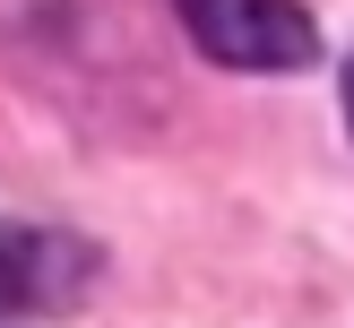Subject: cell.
<instances>
[{"instance_id": "cell-1", "label": "cell", "mask_w": 354, "mask_h": 328, "mask_svg": "<svg viewBox=\"0 0 354 328\" xmlns=\"http://www.w3.org/2000/svg\"><path fill=\"white\" fill-rule=\"evenodd\" d=\"M173 9L199 35V52L225 69H303L320 52V26L294 0H173Z\"/></svg>"}, {"instance_id": "cell-2", "label": "cell", "mask_w": 354, "mask_h": 328, "mask_svg": "<svg viewBox=\"0 0 354 328\" xmlns=\"http://www.w3.org/2000/svg\"><path fill=\"white\" fill-rule=\"evenodd\" d=\"M78 285V251L52 233H26V224H0V320L26 302H61Z\"/></svg>"}, {"instance_id": "cell-3", "label": "cell", "mask_w": 354, "mask_h": 328, "mask_svg": "<svg viewBox=\"0 0 354 328\" xmlns=\"http://www.w3.org/2000/svg\"><path fill=\"white\" fill-rule=\"evenodd\" d=\"M346 121H354V61H346Z\"/></svg>"}]
</instances>
